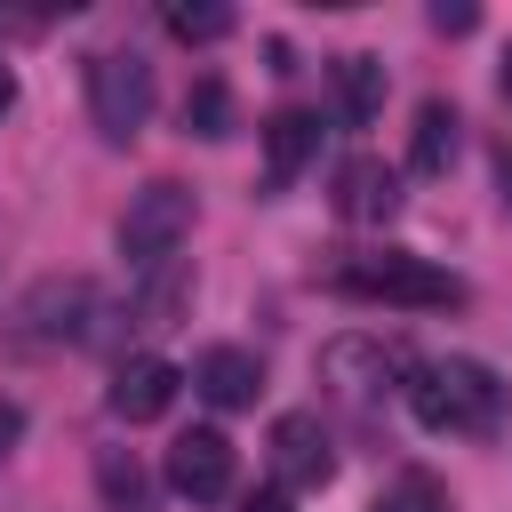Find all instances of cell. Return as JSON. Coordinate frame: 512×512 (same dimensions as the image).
Masks as SVG:
<instances>
[{
  "mask_svg": "<svg viewBox=\"0 0 512 512\" xmlns=\"http://www.w3.org/2000/svg\"><path fill=\"white\" fill-rule=\"evenodd\" d=\"M408 392V416L424 424V432H448V440H488L496 424H504V384H496V368H480V360H416V376L400 384Z\"/></svg>",
  "mask_w": 512,
  "mask_h": 512,
  "instance_id": "cell-1",
  "label": "cell"
},
{
  "mask_svg": "<svg viewBox=\"0 0 512 512\" xmlns=\"http://www.w3.org/2000/svg\"><path fill=\"white\" fill-rule=\"evenodd\" d=\"M344 296H368V304H400V312H456L464 304V280L408 256V248H376V256H344L328 272Z\"/></svg>",
  "mask_w": 512,
  "mask_h": 512,
  "instance_id": "cell-2",
  "label": "cell"
},
{
  "mask_svg": "<svg viewBox=\"0 0 512 512\" xmlns=\"http://www.w3.org/2000/svg\"><path fill=\"white\" fill-rule=\"evenodd\" d=\"M184 232H192V184H176V176H152L136 200H128V216H120V256H128V272H168V256L184 248Z\"/></svg>",
  "mask_w": 512,
  "mask_h": 512,
  "instance_id": "cell-3",
  "label": "cell"
},
{
  "mask_svg": "<svg viewBox=\"0 0 512 512\" xmlns=\"http://www.w3.org/2000/svg\"><path fill=\"white\" fill-rule=\"evenodd\" d=\"M88 120L104 144H136L152 120V64L136 48H104L88 56Z\"/></svg>",
  "mask_w": 512,
  "mask_h": 512,
  "instance_id": "cell-4",
  "label": "cell"
},
{
  "mask_svg": "<svg viewBox=\"0 0 512 512\" xmlns=\"http://www.w3.org/2000/svg\"><path fill=\"white\" fill-rule=\"evenodd\" d=\"M96 320H104V296H96V280H80V272H48V280H32V288L16 296V328H24L32 344H88Z\"/></svg>",
  "mask_w": 512,
  "mask_h": 512,
  "instance_id": "cell-5",
  "label": "cell"
},
{
  "mask_svg": "<svg viewBox=\"0 0 512 512\" xmlns=\"http://www.w3.org/2000/svg\"><path fill=\"white\" fill-rule=\"evenodd\" d=\"M320 376L344 392V400H376L392 376H416V352L400 336H328L320 344Z\"/></svg>",
  "mask_w": 512,
  "mask_h": 512,
  "instance_id": "cell-6",
  "label": "cell"
},
{
  "mask_svg": "<svg viewBox=\"0 0 512 512\" xmlns=\"http://www.w3.org/2000/svg\"><path fill=\"white\" fill-rule=\"evenodd\" d=\"M176 392H184V368H176V360H160V352H136V360H120V368H112L104 408H112L120 424H160V416L176 408Z\"/></svg>",
  "mask_w": 512,
  "mask_h": 512,
  "instance_id": "cell-7",
  "label": "cell"
},
{
  "mask_svg": "<svg viewBox=\"0 0 512 512\" xmlns=\"http://www.w3.org/2000/svg\"><path fill=\"white\" fill-rule=\"evenodd\" d=\"M168 488H176V496H192V504L232 496V440H224L216 424L176 432V440H168Z\"/></svg>",
  "mask_w": 512,
  "mask_h": 512,
  "instance_id": "cell-8",
  "label": "cell"
},
{
  "mask_svg": "<svg viewBox=\"0 0 512 512\" xmlns=\"http://www.w3.org/2000/svg\"><path fill=\"white\" fill-rule=\"evenodd\" d=\"M272 472H280V488H328L336 480V448H328V424L312 408H288L272 424Z\"/></svg>",
  "mask_w": 512,
  "mask_h": 512,
  "instance_id": "cell-9",
  "label": "cell"
},
{
  "mask_svg": "<svg viewBox=\"0 0 512 512\" xmlns=\"http://www.w3.org/2000/svg\"><path fill=\"white\" fill-rule=\"evenodd\" d=\"M336 216L344 224H392L400 216V176L376 160V152H352L336 168Z\"/></svg>",
  "mask_w": 512,
  "mask_h": 512,
  "instance_id": "cell-10",
  "label": "cell"
},
{
  "mask_svg": "<svg viewBox=\"0 0 512 512\" xmlns=\"http://www.w3.org/2000/svg\"><path fill=\"white\" fill-rule=\"evenodd\" d=\"M312 152H320V112H304V104L272 112L264 120V192H288L312 168Z\"/></svg>",
  "mask_w": 512,
  "mask_h": 512,
  "instance_id": "cell-11",
  "label": "cell"
},
{
  "mask_svg": "<svg viewBox=\"0 0 512 512\" xmlns=\"http://www.w3.org/2000/svg\"><path fill=\"white\" fill-rule=\"evenodd\" d=\"M192 392H200L208 408H248V400L264 392V360L240 352V344H208V352L192 360Z\"/></svg>",
  "mask_w": 512,
  "mask_h": 512,
  "instance_id": "cell-12",
  "label": "cell"
},
{
  "mask_svg": "<svg viewBox=\"0 0 512 512\" xmlns=\"http://www.w3.org/2000/svg\"><path fill=\"white\" fill-rule=\"evenodd\" d=\"M456 144H464V120H456V104H416V128H408V168L416 176H448V160H456Z\"/></svg>",
  "mask_w": 512,
  "mask_h": 512,
  "instance_id": "cell-13",
  "label": "cell"
},
{
  "mask_svg": "<svg viewBox=\"0 0 512 512\" xmlns=\"http://www.w3.org/2000/svg\"><path fill=\"white\" fill-rule=\"evenodd\" d=\"M336 104H344V120H352V128H368V120L384 112V64H376V56H360V48H352V56H336Z\"/></svg>",
  "mask_w": 512,
  "mask_h": 512,
  "instance_id": "cell-14",
  "label": "cell"
},
{
  "mask_svg": "<svg viewBox=\"0 0 512 512\" xmlns=\"http://www.w3.org/2000/svg\"><path fill=\"white\" fill-rule=\"evenodd\" d=\"M184 136H200V144H224V136H232V88H224L216 72L192 80V96H184Z\"/></svg>",
  "mask_w": 512,
  "mask_h": 512,
  "instance_id": "cell-15",
  "label": "cell"
},
{
  "mask_svg": "<svg viewBox=\"0 0 512 512\" xmlns=\"http://www.w3.org/2000/svg\"><path fill=\"white\" fill-rule=\"evenodd\" d=\"M184 296H192V272H152L144 288H136V304H128V328H176V312H184Z\"/></svg>",
  "mask_w": 512,
  "mask_h": 512,
  "instance_id": "cell-16",
  "label": "cell"
},
{
  "mask_svg": "<svg viewBox=\"0 0 512 512\" xmlns=\"http://www.w3.org/2000/svg\"><path fill=\"white\" fill-rule=\"evenodd\" d=\"M160 24H168L184 48H208V40H224V32H232V8H216V0H168V8H160Z\"/></svg>",
  "mask_w": 512,
  "mask_h": 512,
  "instance_id": "cell-17",
  "label": "cell"
},
{
  "mask_svg": "<svg viewBox=\"0 0 512 512\" xmlns=\"http://www.w3.org/2000/svg\"><path fill=\"white\" fill-rule=\"evenodd\" d=\"M96 488H104V512H144V472L128 448H96Z\"/></svg>",
  "mask_w": 512,
  "mask_h": 512,
  "instance_id": "cell-18",
  "label": "cell"
},
{
  "mask_svg": "<svg viewBox=\"0 0 512 512\" xmlns=\"http://www.w3.org/2000/svg\"><path fill=\"white\" fill-rule=\"evenodd\" d=\"M368 512H448V488L432 480V472H400V480H384L376 488V504Z\"/></svg>",
  "mask_w": 512,
  "mask_h": 512,
  "instance_id": "cell-19",
  "label": "cell"
},
{
  "mask_svg": "<svg viewBox=\"0 0 512 512\" xmlns=\"http://www.w3.org/2000/svg\"><path fill=\"white\" fill-rule=\"evenodd\" d=\"M472 24H480V16H472V8H464V0H456V8H448V0H440V8H432V32H472Z\"/></svg>",
  "mask_w": 512,
  "mask_h": 512,
  "instance_id": "cell-20",
  "label": "cell"
},
{
  "mask_svg": "<svg viewBox=\"0 0 512 512\" xmlns=\"http://www.w3.org/2000/svg\"><path fill=\"white\" fill-rule=\"evenodd\" d=\"M240 512H296V504H288V488H256V496H240Z\"/></svg>",
  "mask_w": 512,
  "mask_h": 512,
  "instance_id": "cell-21",
  "label": "cell"
},
{
  "mask_svg": "<svg viewBox=\"0 0 512 512\" xmlns=\"http://www.w3.org/2000/svg\"><path fill=\"white\" fill-rule=\"evenodd\" d=\"M16 440H24V408H16V400H0V456H8Z\"/></svg>",
  "mask_w": 512,
  "mask_h": 512,
  "instance_id": "cell-22",
  "label": "cell"
},
{
  "mask_svg": "<svg viewBox=\"0 0 512 512\" xmlns=\"http://www.w3.org/2000/svg\"><path fill=\"white\" fill-rule=\"evenodd\" d=\"M8 104H16V72L0 64V112H8Z\"/></svg>",
  "mask_w": 512,
  "mask_h": 512,
  "instance_id": "cell-23",
  "label": "cell"
},
{
  "mask_svg": "<svg viewBox=\"0 0 512 512\" xmlns=\"http://www.w3.org/2000/svg\"><path fill=\"white\" fill-rule=\"evenodd\" d=\"M496 88H504V104H512V48H504V72H496Z\"/></svg>",
  "mask_w": 512,
  "mask_h": 512,
  "instance_id": "cell-24",
  "label": "cell"
},
{
  "mask_svg": "<svg viewBox=\"0 0 512 512\" xmlns=\"http://www.w3.org/2000/svg\"><path fill=\"white\" fill-rule=\"evenodd\" d=\"M496 184H504V208H512V152H504V168H496Z\"/></svg>",
  "mask_w": 512,
  "mask_h": 512,
  "instance_id": "cell-25",
  "label": "cell"
}]
</instances>
